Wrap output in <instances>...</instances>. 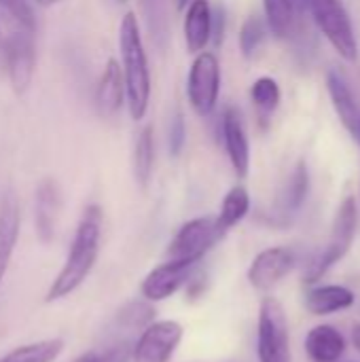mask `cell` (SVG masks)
<instances>
[{
	"mask_svg": "<svg viewBox=\"0 0 360 362\" xmlns=\"http://www.w3.org/2000/svg\"><path fill=\"white\" fill-rule=\"evenodd\" d=\"M344 352L346 339L331 325H318L306 335V354L312 362H335Z\"/></svg>",
	"mask_w": 360,
	"mask_h": 362,
	"instance_id": "18",
	"label": "cell"
},
{
	"mask_svg": "<svg viewBox=\"0 0 360 362\" xmlns=\"http://www.w3.org/2000/svg\"><path fill=\"white\" fill-rule=\"evenodd\" d=\"M250 98L263 117H269L280 104V85L272 76H261L250 87Z\"/></svg>",
	"mask_w": 360,
	"mask_h": 362,
	"instance_id": "26",
	"label": "cell"
},
{
	"mask_svg": "<svg viewBox=\"0 0 360 362\" xmlns=\"http://www.w3.org/2000/svg\"><path fill=\"white\" fill-rule=\"evenodd\" d=\"M295 267V255L293 250L284 246H272L261 250L250 267H248V282L259 293L274 291Z\"/></svg>",
	"mask_w": 360,
	"mask_h": 362,
	"instance_id": "10",
	"label": "cell"
},
{
	"mask_svg": "<svg viewBox=\"0 0 360 362\" xmlns=\"http://www.w3.org/2000/svg\"><path fill=\"white\" fill-rule=\"evenodd\" d=\"M119 51H121V70L125 81V100L134 121L144 119L151 102V70L144 51V40L140 34L138 17L125 13L119 25Z\"/></svg>",
	"mask_w": 360,
	"mask_h": 362,
	"instance_id": "2",
	"label": "cell"
},
{
	"mask_svg": "<svg viewBox=\"0 0 360 362\" xmlns=\"http://www.w3.org/2000/svg\"><path fill=\"white\" fill-rule=\"evenodd\" d=\"M119 2H127V0H119Z\"/></svg>",
	"mask_w": 360,
	"mask_h": 362,
	"instance_id": "38",
	"label": "cell"
},
{
	"mask_svg": "<svg viewBox=\"0 0 360 362\" xmlns=\"http://www.w3.org/2000/svg\"><path fill=\"white\" fill-rule=\"evenodd\" d=\"M189 2H191V0H176V8H180V11H185Z\"/></svg>",
	"mask_w": 360,
	"mask_h": 362,
	"instance_id": "34",
	"label": "cell"
},
{
	"mask_svg": "<svg viewBox=\"0 0 360 362\" xmlns=\"http://www.w3.org/2000/svg\"><path fill=\"white\" fill-rule=\"evenodd\" d=\"M223 36H225V11L212 8V36H210V40H214V45H221Z\"/></svg>",
	"mask_w": 360,
	"mask_h": 362,
	"instance_id": "31",
	"label": "cell"
},
{
	"mask_svg": "<svg viewBox=\"0 0 360 362\" xmlns=\"http://www.w3.org/2000/svg\"><path fill=\"white\" fill-rule=\"evenodd\" d=\"M356 227H359V208H356V199L354 197H346L335 214L333 227H331V235L325 244V248L320 250V255L310 263L303 282L308 286H314L318 280H323L352 248L354 244V235H356Z\"/></svg>",
	"mask_w": 360,
	"mask_h": 362,
	"instance_id": "3",
	"label": "cell"
},
{
	"mask_svg": "<svg viewBox=\"0 0 360 362\" xmlns=\"http://www.w3.org/2000/svg\"><path fill=\"white\" fill-rule=\"evenodd\" d=\"M2 59L6 66L8 81L15 93H23L36 70V47H34V32L15 30L2 38Z\"/></svg>",
	"mask_w": 360,
	"mask_h": 362,
	"instance_id": "9",
	"label": "cell"
},
{
	"mask_svg": "<svg viewBox=\"0 0 360 362\" xmlns=\"http://www.w3.org/2000/svg\"><path fill=\"white\" fill-rule=\"evenodd\" d=\"M140 13L153 45L166 51L170 42V0H140Z\"/></svg>",
	"mask_w": 360,
	"mask_h": 362,
	"instance_id": "19",
	"label": "cell"
},
{
	"mask_svg": "<svg viewBox=\"0 0 360 362\" xmlns=\"http://www.w3.org/2000/svg\"><path fill=\"white\" fill-rule=\"evenodd\" d=\"M301 2L312 15V21L318 25V30L335 47V51L346 62H356L359 40L346 4L342 0H301Z\"/></svg>",
	"mask_w": 360,
	"mask_h": 362,
	"instance_id": "4",
	"label": "cell"
},
{
	"mask_svg": "<svg viewBox=\"0 0 360 362\" xmlns=\"http://www.w3.org/2000/svg\"><path fill=\"white\" fill-rule=\"evenodd\" d=\"M8 263H11V259H6V257L0 255V284H2V280H4V276H6Z\"/></svg>",
	"mask_w": 360,
	"mask_h": 362,
	"instance_id": "33",
	"label": "cell"
},
{
	"mask_svg": "<svg viewBox=\"0 0 360 362\" xmlns=\"http://www.w3.org/2000/svg\"><path fill=\"white\" fill-rule=\"evenodd\" d=\"M153 168H155V138H153V127L146 125L134 144V176L138 187L146 189L151 178H153Z\"/></svg>",
	"mask_w": 360,
	"mask_h": 362,
	"instance_id": "24",
	"label": "cell"
},
{
	"mask_svg": "<svg viewBox=\"0 0 360 362\" xmlns=\"http://www.w3.org/2000/svg\"><path fill=\"white\" fill-rule=\"evenodd\" d=\"M356 140H360V125H359V138H356Z\"/></svg>",
	"mask_w": 360,
	"mask_h": 362,
	"instance_id": "37",
	"label": "cell"
},
{
	"mask_svg": "<svg viewBox=\"0 0 360 362\" xmlns=\"http://www.w3.org/2000/svg\"><path fill=\"white\" fill-rule=\"evenodd\" d=\"M227 233L219 227L216 216H199L185 223L172 238L166 259L199 265L202 259L225 238Z\"/></svg>",
	"mask_w": 360,
	"mask_h": 362,
	"instance_id": "6",
	"label": "cell"
},
{
	"mask_svg": "<svg viewBox=\"0 0 360 362\" xmlns=\"http://www.w3.org/2000/svg\"><path fill=\"white\" fill-rule=\"evenodd\" d=\"M356 301L354 293L346 286L339 284H323V286H312L306 293V308L314 316H329L344 312L352 308Z\"/></svg>",
	"mask_w": 360,
	"mask_h": 362,
	"instance_id": "17",
	"label": "cell"
},
{
	"mask_svg": "<svg viewBox=\"0 0 360 362\" xmlns=\"http://www.w3.org/2000/svg\"><path fill=\"white\" fill-rule=\"evenodd\" d=\"M125 100V81L123 70L117 59H108L98 85H95V108L102 117H112L119 112Z\"/></svg>",
	"mask_w": 360,
	"mask_h": 362,
	"instance_id": "15",
	"label": "cell"
},
{
	"mask_svg": "<svg viewBox=\"0 0 360 362\" xmlns=\"http://www.w3.org/2000/svg\"><path fill=\"white\" fill-rule=\"evenodd\" d=\"M263 40H265V23L261 17L250 15L240 30V51L244 53V57H252Z\"/></svg>",
	"mask_w": 360,
	"mask_h": 362,
	"instance_id": "27",
	"label": "cell"
},
{
	"mask_svg": "<svg viewBox=\"0 0 360 362\" xmlns=\"http://www.w3.org/2000/svg\"><path fill=\"white\" fill-rule=\"evenodd\" d=\"M187 142V125L182 112H176L170 121V132H168V148L172 157H178L185 148Z\"/></svg>",
	"mask_w": 360,
	"mask_h": 362,
	"instance_id": "30",
	"label": "cell"
},
{
	"mask_svg": "<svg viewBox=\"0 0 360 362\" xmlns=\"http://www.w3.org/2000/svg\"><path fill=\"white\" fill-rule=\"evenodd\" d=\"M221 132H223L227 157H229L236 174L240 178H244L248 174V168H250V144H248V136L244 129L242 115L236 106H227V110L223 112Z\"/></svg>",
	"mask_w": 360,
	"mask_h": 362,
	"instance_id": "13",
	"label": "cell"
},
{
	"mask_svg": "<svg viewBox=\"0 0 360 362\" xmlns=\"http://www.w3.org/2000/svg\"><path fill=\"white\" fill-rule=\"evenodd\" d=\"M102 227H104V212L98 204H91L83 210V216L76 225L68 257L51 282L45 301L53 303L68 295H72L93 272L98 257H100V244H102Z\"/></svg>",
	"mask_w": 360,
	"mask_h": 362,
	"instance_id": "1",
	"label": "cell"
},
{
	"mask_svg": "<svg viewBox=\"0 0 360 362\" xmlns=\"http://www.w3.org/2000/svg\"><path fill=\"white\" fill-rule=\"evenodd\" d=\"M38 4H45V6H49V4H55V2H59V0H36Z\"/></svg>",
	"mask_w": 360,
	"mask_h": 362,
	"instance_id": "35",
	"label": "cell"
},
{
	"mask_svg": "<svg viewBox=\"0 0 360 362\" xmlns=\"http://www.w3.org/2000/svg\"><path fill=\"white\" fill-rule=\"evenodd\" d=\"M185 42L189 53H202L212 36V6L208 0H191L185 8L182 21Z\"/></svg>",
	"mask_w": 360,
	"mask_h": 362,
	"instance_id": "16",
	"label": "cell"
},
{
	"mask_svg": "<svg viewBox=\"0 0 360 362\" xmlns=\"http://www.w3.org/2000/svg\"><path fill=\"white\" fill-rule=\"evenodd\" d=\"M257 356L259 362H293L286 312L276 297H263L259 305Z\"/></svg>",
	"mask_w": 360,
	"mask_h": 362,
	"instance_id": "5",
	"label": "cell"
},
{
	"mask_svg": "<svg viewBox=\"0 0 360 362\" xmlns=\"http://www.w3.org/2000/svg\"><path fill=\"white\" fill-rule=\"evenodd\" d=\"M327 89L331 95V102L344 123V127L350 132V136L359 138V125H360V108L344 72L339 68H331L327 72Z\"/></svg>",
	"mask_w": 360,
	"mask_h": 362,
	"instance_id": "14",
	"label": "cell"
},
{
	"mask_svg": "<svg viewBox=\"0 0 360 362\" xmlns=\"http://www.w3.org/2000/svg\"><path fill=\"white\" fill-rule=\"evenodd\" d=\"M132 346L129 341H121L106 350H91L81 354L74 362H132Z\"/></svg>",
	"mask_w": 360,
	"mask_h": 362,
	"instance_id": "28",
	"label": "cell"
},
{
	"mask_svg": "<svg viewBox=\"0 0 360 362\" xmlns=\"http://www.w3.org/2000/svg\"><path fill=\"white\" fill-rule=\"evenodd\" d=\"M221 93V64L219 57L210 51H202L195 55L189 78H187V95L191 102V108L199 117L212 115L216 108Z\"/></svg>",
	"mask_w": 360,
	"mask_h": 362,
	"instance_id": "7",
	"label": "cell"
},
{
	"mask_svg": "<svg viewBox=\"0 0 360 362\" xmlns=\"http://www.w3.org/2000/svg\"><path fill=\"white\" fill-rule=\"evenodd\" d=\"M0 8L21 28L28 32H34L36 21H34V13L30 8V4L25 0H0Z\"/></svg>",
	"mask_w": 360,
	"mask_h": 362,
	"instance_id": "29",
	"label": "cell"
},
{
	"mask_svg": "<svg viewBox=\"0 0 360 362\" xmlns=\"http://www.w3.org/2000/svg\"><path fill=\"white\" fill-rule=\"evenodd\" d=\"M248 212H250V195H248V191L244 187L238 185V187L229 189V193L223 197L221 212L216 214V223L227 233L238 223H242Z\"/></svg>",
	"mask_w": 360,
	"mask_h": 362,
	"instance_id": "25",
	"label": "cell"
},
{
	"mask_svg": "<svg viewBox=\"0 0 360 362\" xmlns=\"http://www.w3.org/2000/svg\"><path fill=\"white\" fill-rule=\"evenodd\" d=\"M310 191V174H308V165L303 161H299L293 170V174L289 176L280 199H278V214L280 216H293L306 202Z\"/></svg>",
	"mask_w": 360,
	"mask_h": 362,
	"instance_id": "20",
	"label": "cell"
},
{
	"mask_svg": "<svg viewBox=\"0 0 360 362\" xmlns=\"http://www.w3.org/2000/svg\"><path fill=\"white\" fill-rule=\"evenodd\" d=\"M350 337H352V346L356 348V352L360 354V322L352 327V335Z\"/></svg>",
	"mask_w": 360,
	"mask_h": 362,
	"instance_id": "32",
	"label": "cell"
},
{
	"mask_svg": "<svg viewBox=\"0 0 360 362\" xmlns=\"http://www.w3.org/2000/svg\"><path fill=\"white\" fill-rule=\"evenodd\" d=\"M19 204L13 193L2 195L0 199V255L11 259L19 240Z\"/></svg>",
	"mask_w": 360,
	"mask_h": 362,
	"instance_id": "21",
	"label": "cell"
},
{
	"mask_svg": "<svg viewBox=\"0 0 360 362\" xmlns=\"http://www.w3.org/2000/svg\"><path fill=\"white\" fill-rule=\"evenodd\" d=\"M64 348H66V344L59 337L40 339V341L23 344V346L11 350L8 354H4L0 358V362H55L62 356Z\"/></svg>",
	"mask_w": 360,
	"mask_h": 362,
	"instance_id": "22",
	"label": "cell"
},
{
	"mask_svg": "<svg viewBox=\"0 0 360 362\" xmlns=\"http://www.w3.org/2000/svg\"><path fill=\"white\" fill-rule=\"evenodd\" d=\"M195 267L197 265L182 263V261H168L166 259V263L157 265L155 269H151L146 274V278L140 284V295L149 303L166 301L172 295H176L189 282V278H191Z\"/></svg>",
	"mask_w": 360,
	"mask_h": 362,
	"instance_id": "11",
	"label": "cell"
},
{
	"mask_svg": "<svg viewBox=\"0 0 360 362\" xmlns=\"http://www.w3.org/2000/svg\"><path fill=\"white\" fill-rule=\"evenodd\" d=\"M185 329L176 320H153L132 346V362H170L174 358Z\"/></svg>",
	"mask_w": 360,
	"mask_h": 362,
	"instance_id": "8",
	"label": "cell"
},
{
	"mask_svg": "<svg viewBox=\"0 0 360 362\" xmlns=\"http://www.w3.org/2000/svg\"><path fill=\"white\" fill-rule=\"evenodd\" d=\"M62 212V191L53 178H45L36 187L34 195V225L36 235L42 244L53 242Z\"/></svg>",
	"mask_w": 360,
	"mask_h": 362,
	"instance_id": "12",
	"label": "cell"
},
{
	"mask_svg": "<svg viewBox=\"0 0 360 362\" xmlns=\"http://www.w3.org/2000/svg\"><path fill=\"white\" fill-rule=\"evenodd\" d=\"M335 362H339V361H335Z\"/></svg>",
	"mask_w": 360,
	"mask_h": 362,
	"instance_id": "39",
	"label": "cell"
},
{
	"mask_svg": "<svg viewBox=\"0 0 360 362\" xmlns=\"http://www.w3.org/2000/svg\"><path fill=\"white\" fill-rule=\"evenodd\" d=\"M0 53H2V32H0Z\"/></svg>",
	"mask_w": 360,
	"mask_h": 362,
	"instance_id": "36",
	"label": "cell"
},
{
	"mask_svg": "<svg viewBox=\"0 0 360 362\" xmlns=\"http://www.w3.org/2000/svg\"><path fill=\"white\" fill-rule=\"evenodd\" d=\"M265 21L274 36L291 38L297 30L295 0H263Z\"/></svg>",
	"mask_w": 360,
	"mask_h": 362,
	"instance_id": "23",
	"label": "cell"
}]
</instances>
